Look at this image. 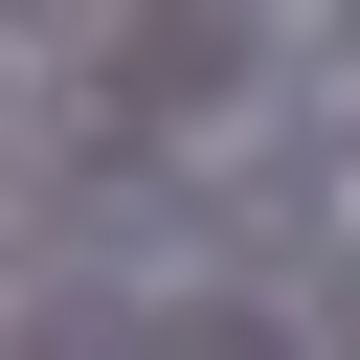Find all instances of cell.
Segmentation results:
<instances>
[{
	"label": "cell",
	"instance_id": "1",
	"mask_svg": "<svg viewBox=\"0 0 360 360\" xmlns=\"http://www.w3.org/2000/svg\"><path fill=\"white\" fill-rule=\"evenodd\" d=\"M315 202H338V180H315V158H202V202H180V225H202V248H248V270H270V248H315Z\"/></svg>",
	"mask_w": 360,
	"mask_h": 360
},
{
	"label": "cell",
	"instance_id": "2",
	"mask_svg": "<svg viewBox=\"0 0 360 360\" xmlns=\"http://www.w3.org/2000/svg\"><path fill=\"white\" fill-rule=\"evenodd\" d=\"M158 360H292V338H270V315H180Z\"/></svg>",
	"mask_w": 360,
	"mask_h": 360
},
{
	"label": "cell",
	"instance_id": "3",
	"mask_svg": "<svg viewBox=\"0 0 360 360\" xmlns=\"http://www.w3.org/2000/svg\"><path fill=\"white\" fill-rule=\"evenodd\" d=\"M315 315H338V338H360V270H315Z\"/></svg>",
	"mask_w": 360,
	"mask_h": 360
}]
</instances>
